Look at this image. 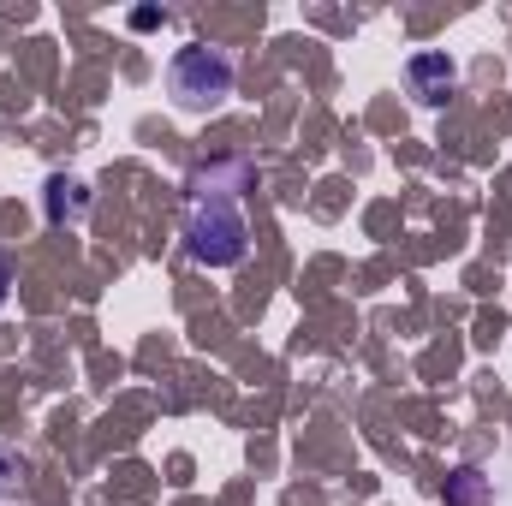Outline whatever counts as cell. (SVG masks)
Instances as JSON below:
<instances>
[{
    "label": "cell",
    "mask_w": 512,
    "mask_h": 506,
    "mask_svg": "<svg viewBox=\"0 0 512 506\" xmlns=\"http://www.w3.org/2000/svg\"><path fill=\"white\" fill-rule=\"evenodd\" d=\"M185 251L203 268H239L251 256V221L233 203V191H197L185 221Z\"/></svg>",
    "instance_id": "obj_1"
},
{
    "label": "cell",
    "mask_w": 512,
    "mask_h": 506,
    "mask_svg": "<svg viewBox=\"0 0 512 506\" xmlns=\"http://www.w3.org/2000/svg\"><path fill=\"white\" fill-rule=\"evenodd\" d=\"M167 84H173V102L179 108H215L227 90H233V60L221 54V48H209V42H191V48H179L173 54V72H167Z\"/></svg>",
    "instance_id": "obj_2"
},
{
    "label": "cell",
    "mask_w": 512,
    "mask_h": 506,
    "mask_svg": "<svg viewBox=\"0 0 512 506\" xmlns=\"http://www.w3.org/2000/svg\"><path fill=\"white\" fill-rule=\"evenodd\" d=\"M405 72H411V84H417V96H423V102H441V96H447V84H453V60H447V54H417Z\"/></svg>",
    "instance_id": "obj_3"
},
{
    "label": "cell",
    "mask_w": 512,
    "mask_h": 506,
    "mask_svg": "<svg viewBox=\"0 0 512 506\" xmlns=\"http://www.w3.org/2000/svg\"><path fill=\"white\" fill-rule=\"evenodd\" d=\"M84 203H90V197H84L78 179H54V185H48V221H78Z\"/></svg>",
    "instance_id": "obj_4"
},
{
    "label": "cell",
    "mask_w": 512,
    "mask_h": 506,
    "mask_svg": "<svg viewBox=\"0 0 512 506\" xmlns=\"http://www.w3.org/2000/svg\"><path fill=\"white\" fill-rule=\"evenodd\" d=\"M453 501H477V471H459V483H453Z\"/></svg>",
    "instance_id": "obj_5"
},
{
    "label": "cell",
    "mask_w": 512,
    "mask_h": 506,
    "mask_svg": "<svg viewBox=\"0 0 512 506\" xmlns=\"http://www.w3.org/2000/svg\"><path fill=\"white\" fill-rule=\"evenodd\" d=\"M6 286H12V268H6V256H0V304H6Z\"/></svg>",
    "instance_id": "obj_6"
}]
</instances>
